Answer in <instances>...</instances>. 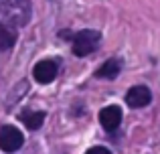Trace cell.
I'll use <instances>...</instances> for the list:
<instances>
[{
    "label": "cell",
    "mask_w": 160,
    "mask_h": 154,
    "mask_svg": "<svg viewBox=\"0 0 160 154\" xmlns=\"http://www.w3.org/2000/svg\"><path fill=\"white\" fill-rule=\"evenodd\" d=\"M20 120L24 122L27 128L37 130V128H41V124L45 122V112H22V114H20Z\"/></svg>",
    "instance_id": "cell-8"
},
{
    "label": "cell",
    "mask_w": 160,
    "mask_h": 154,
    "mask_svg": "<svg viewBox=\"0 0 160 154\" xmlns=\"http://www.w3.org/2000/svg\"><path fill=\"white\" fill-rule=\"evenodd\" d=\"M31 18L28 0H0V22L6 27H24Z\"/></svg>",
    "instance_id": "cell-1"
},
{
    "label": "cell",
    "mask_w": 160,
    "mask_h": 154,
    "mask_svg": "<svg viewBox=\"0 0 160 154\" xmlns=\"http://www.w3.org/2000/svg\"><path fill=\"white\" fill-rule=\"evenodd\" d=\"M59 73V67L57 63L51 59H45V61H39V63L35 65V69H32V75L39 83H51L55 77H57Z\"/></svg>",
    "instance_id": "cell-5"
},
{
    "label": "cell",
    "mask_w": 160,
    "mask_h": 154,
    "mask_svg": "<svg viewBox=\"0 0 160 154\" xmlns=\"http://www.w3.org/2000/svg\"><path fill=\"white\" fill-rule=\"evenodd\" d=\"M24 142V136L14 126H2L0 128V148L4 152H16Z\"/></svg>",
    "instance_id": "cell-3"
},
{
    "label": "cell",
    "mask_w": 160,
    "mask_h": 154,
    "mask_svg": "<svg viewBox=\"0 0 160 154\" xmlns=\"http://www.w3.org/2000/svg\"><path fill=\"white\" fill-rule=\"evenodd\" d=\"M85 154H112L108 150V148H103V146H93V148H89Z\"/></svg>",
    "instance_id": "cell-10"
},
{
    "label": "cell",
    "mask_w": 160,
    "mask_h": 154,
    "mask_svg": "<svg viewBox=\"0 0 160 154\" xmlns=\"http://www.w3.org/2000/svg\"><path fill=\"white\" fill-rule=\"evenodd\" d=\"M120 69H122L120 61L118 59H109L95 71V77H99V79H116L118 73H120Z\"/></svg>",
    "instance_id": "cell-7"
},
{
    "label": "cell",
    "mask_w": 160,
    "mask_h": 154,
    "mask_svg": "<svg viewBox=\"0 0 160 154\" xmlns=\"http://www.w3.org/2000/svg\"><path fill=\"white\" fill-rule=\"evenodd\" d=\"M16 41V35L6 27V24L0 22V49H10Z\"/></svg>",
    "instance_id": "cell-9"
},
{
    "label": "cell",
    "mask_w": 160,
    "mask_h": 154,
    "mask_svg": "<svg viewBox=\"0 0 160 154\" xmlns=\"http://www.w3.org/2000/svg\"><path fill=\"white\" fill-rule=\"evenodd\" d=\"M99 32L91 31V28H85V31H79L77 35L73 37V53L77 57H87L89 53H93L99 45Z\"/></svg>",
    "instance_id": "cell-2"
},
{
    "label": "cell",
    "mask_w": 160,
    "mask_h": 154,
    "mask_svg": "<svg viewBox=\"0 0 160 154\" xmlns=\"http://www.w3.org/2000/svg\"><path fill=\"white\" fill-rule=\"evenodd\" d=\"M150 99H152V93H150V89L146 85H134L132 89L126 93V103H128L130 107H144L150 103Z\"/></svg>",
    "instance_id": "cell-4"
},
{
    "label": "cell",
    "mask_w": 160,
    "mask_h": 154,
    "mask_svg": "<svg viewBox=\"0 0 160 154\" xmlns=\"http://www.w3.org/2000/svg\"><path fill=\"white\" fill-rule=\"evenodd\" d=\"M99 122H102L103 130H108V132L118 130V126H120V122H122V107L120 106L103 107V110L99 112Z\"/></svg>",
    "instance_id": "cell-6"
}]
</instances>
